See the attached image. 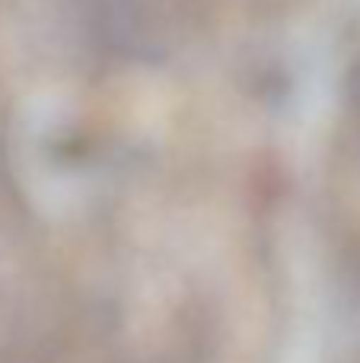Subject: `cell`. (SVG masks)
<instances>
[{
	"label": "cell",
	"mask_w": 360,
	"mask_h": 363,
	"mask_svg": "<svg viewBox=\"0 0 360 363\" xmlns=\"http://www.w3.org/2000/svg\"><path fill=\"white\" fill-rule=\"evenodd\" d=\"M357 99H360V74H357Z\"/></svg>",
	"instance_id": "6da1fadb"
}]
</instances>
